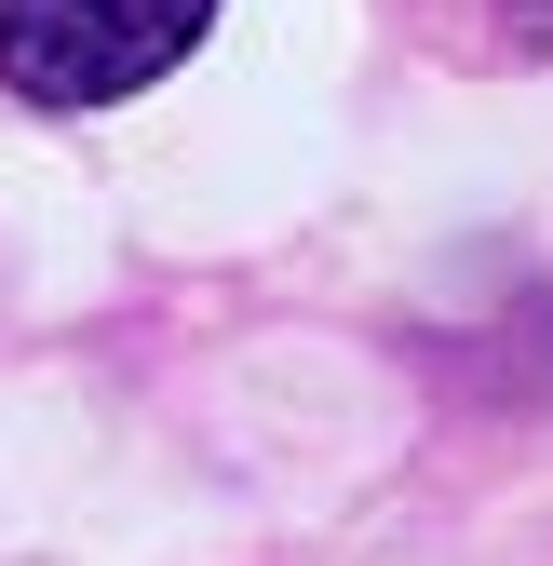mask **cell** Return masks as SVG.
<instances>
[{
    "mask_svg": "<svg viewBox=\"0 0 553 566\" xmlns=\"http://www.w3.org/2000/svg\"><path fill=\"white\" fill-rule=\"evenodd\" d=\"M500 14H513V28H526L540 54H553V0H500Z\"/></svg>",
    "mask_w": 553,
    "mask_h": 566,
    "instance_id": "2",
    "label": "cell"
},
{
    "mask_svg": "<svg viewBox=\"0 0 553 566\" xmlns=\"http://www.w3.org/2000/svg\"><path fill=\"white\" fill-rule=\"evenodd\" d=\"M217 28V0H0V82L28 108H122Z\"/></svg>",
    "mask_w": 553,
    "mask_h": 566,
    "instance_id": "1",
    "label": "cell"
}]
</instances>
